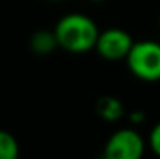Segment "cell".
<instances>
[{"mask_svg": "<svg viewBox=\"0 0 160 159\" xmlns=\"http://www.w3.org/2000/svg\"><path fill=\"white\" fill-rule=\"evenodd\" d=\"M99 159H108V157H106V156H104V154H102V156H101V157H99Z\"/></svg>", "mask_w": 160, "mask_h": 159, "instance_id": "cell-12", "label": "cell"}, {"mask_svg": "<svg viewBox=\"0 0 160 159\" xmlns=\"http://www.w3.org/2000/svg\"><path fill=\"white\" fill-rule=\"evenodd\" d=\"M58 48L68 53H87L96 48L99 26L90 16L82 12H68L58 19L53 28Z\"/></svg>", "mask_w": 160, "mask_h": 159, "instance_id": "cell-1", "label": "cell"}, {"mask_svg": "<svg viewBox=\"0 0 160 159\" xmlns=\"http://www.w3.org/2000/svg\"><path fill=\"white\" fill-rule=\"evenodd\" d=\"M21 147L16 135L0 128V159H19Z\"/></svg>", "mask_w": 160, "mask_h": 159, "instance_id": "cell-7", "label": "cell"}, {"mask_svg": "<svg viewBox=\"0 0 160 159\" xmlns=\"http://www.w3.org/2000/svg\"><path fill=\"white\" fill-rule=\"evenodd\" d=\"M133 77L143 82L160 81V41L140 40L135 41L124 58Z\"/></svg>", "mask_w": 160, "mask_h": 159, "instance_id": "cell-2", "label": "cell"}, {"mask_svg": "<svg viewBox=\"0 0 160 159\" xmlns=\"http://www.w3.org/2000/svg\"><path fill=\"white\" fill-rule=\"evenodd\" d=\"M158 29H160V16H158Z\"/></svg>", "mask_w": 160, "mask_h": 159, "instance_id": "cell-13", "label": "cell"}, {"mask_svg": "<svg viewBox=\"0 0 160 159\" xmlns=\"http://www.w3.org/2000/svg\"><path fill=\"white\" fill-rule=\"evenodd\" d=\"M147 146L150 147V151L160 159V122H157L153 127L150 128V134H148V140Z\"/></svg>", "mask_w": 160, "mask_h": 159, "instance_id": "cell-8", "label": "cell"}, {"mask_svg": "<svg viewBox=\"0 0 160 159\" xmlns=\"http://www.w3.org/2000/svg\"><path fill=\"white\" fill-rule=\"evenodd\" d=\"M96 113L101 120L108 123H116L126 116V109L119 98L116 96H102L96 103Z\"/></svg>", "mask_w": 160, "mask_h": 159, "instance_id": "cell-5", "label": "cell"}, {"mask_svg": "<svg viewBox=\"0 0 160 159\" xmlns=\"http://www.w3.org/2000/svg\"><path fill=\"white\" fill-rule=\"evenodd\" d=\"M147 140L135 127H123L108 137L104 154L108 159H143Z\"/></svg>", "mask_w": 160, "mask_h": 159, "instance_id": "cell-3", "label": "cell"}, {"mask_svg": "<svg viewBox=\"0 0 160 159\" xmlns=\"http://www.w3.org/2000/svg\"><path fill=\"white\" fill-rule=\"evenodd\" d=\"M133 43H135V40L126 29L108 28L99 31L94 50L106 62H121L128 56Z\"/></svg>", "mask_w": 160, "mask_h": 159, "instance_id": "cell-4", "label": "cell"}, {"mask_svg": "<svg viewBox=\"0 0 160 159\" xmlns=\"http://www.w3.org/2000/svg\"><path fill=\"white\" fill-rule=\"evenodd\" d=\"M56 48H58V41L53 29H38L29 38V50L34 55L44 56L53 53Z\"/></svg>", "mask_w": 160, "mask_h": 159, "instance_id": "cell-6", "label": "cell"}, {"mask_svg": "<svg viewBox=\"0 0 160 159\" xmlns=\"http://www.w3.org/2000/svg\"><path fill=\"white\" fill-rule=\"evenodd\" d=\"M48 2H62V0H48Z\"/></svg>", "mask_w": 160, "mask_h": 159, "instance_id": "cell-11", "label": "cell"}, {"mask_svg": "<svg viewBox=\"0 0 160 159\" xmlns=\"http://www.w3.org/2000/svg\"><path fill=\"white\" fill-rule=\"evenodd\" d=\"M90 2H104V0H90Z\"/></svg>", "mask_w": 160, "mask_h": 159, "instance_id": "cell-10", "label": "cell"}, {"mask_svg": "<svg viewBox=\"0 0 160 159\" xmlns=\"http://www.w3.org/2000/svg\"><path fill=\"white\" fill-rule=\"evenodd\" d=\"M126 118L133 127H140L147 122V113L143 109H131V111H126Z\"/></svg>", "mask_w": 160, "mask_h": 159, "instance_id": "cell-9", "label": "cell"}]
</instances>
